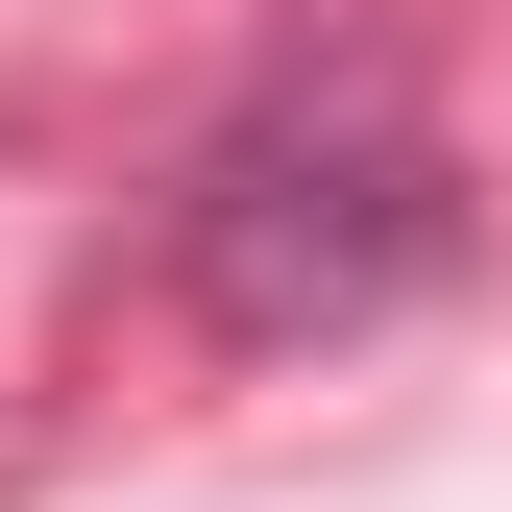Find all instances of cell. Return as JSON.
I'll return each instance as SVG.
<instances>
[{
  "instance_id": "obj_1",
  "label": "cell",
  "mask_w": 512,
  "mask_h": 512,
  "mask_svg": "<svg viewBox=\"0 0 512 512\" xmlns=\"http://www.w3.org/2000/svg\"><path fill=\"white\" fill-rule=\"evenodd\" d=\"M439 244H464V196L391 74H293L171 171V293L220 342H366L391 293H439Z\"/></svg>"
}]
</instances>
